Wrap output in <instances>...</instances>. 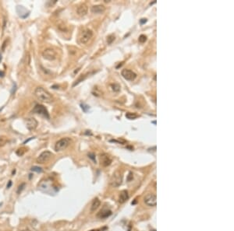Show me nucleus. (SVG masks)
Returning <instances> with one entry per match:
<instances>
[{
    "label": "nucleus",
    "mask_w": 234,
    "mask_h": 231,
    "mask_svg": "<svg viewBox=\"0 0 234 231\" xmlns=\"http://www.w3.org/2000/svg\"><path fill=\"white\" fill-rule=\"evenodd\" d=\"M34 95L39 100L45 103H51L54 100L51 93L41 86H38L35 89Z\"/></svg>",
    "instance_id": "1"
},
{
    "label": "nucleus",
    "mask_w": 234,
    "mask_h": 231,
    "mask_svg": "<svg viewBox=\"0 0 234 231\" xmlns=\"http://www.w3.org/2000/svg\"><path fill=\"white\" fill-rule=\"evenodd\" d=\"M38 189L45 193H52V190L55 189V186L53 185L51 180L46 179L40 182L38 185Z\"/></svg>",
    "instance_id": "2"
},
{
    "label": "nucleus",
    "mask_w": 234,
    "mask_h": 231,
    "mask_svg": "<svg viewBox=\"0 0 234 231\" xmlns=\"http://www.w3.org/2000/svg\"><path fill=\"white\" fill-rule=\"evenodd\" d=\"M71 142V140L69 138H63L57 141L55 145V150L56 152H61L66 149Z\"/></svg>",
    "instance_id": "3"
},
{
    "label": "nucleus",
    "mask_w": 234,
    "mask_h": 231,
    "mask_svg": "<svg viewBox=\"0 0 234 231\" xmlns=\"http://www.w3.org/2000/svg\"><path fill=\"white\" fill-rule=\"evenodd\" d=\"M32 112L34 113V114H40V115H41V116H43V117H45L47 119L50 118L49 113H48V110H47L45 108V107L44 105H42V104H36L35 107L33 108Z\"/></svg>",
    "instance_id": "4"
},
{
    "label": "nucleus",
    "mask_w": 234,
    "mask_h": 231,
    "mask_svg": "<svg viewBox=\"0 0 234 231\" xmlns=\"http://www.w3.org/2000/svg\"><path fill=\"white\" fill-rule=\"evenodd\" d=\"M144 201L148 206H155L157 205V196L152 193L147 194L145 197L144 198Z\"/></svg>",
    "instance_id": "5"
},
{
    "label": "nucleus",
    "mask_w": 234,
    "mask_h": 231,
    "mask_svg": "<svg viewBox=\"0 0 234 231\" xmlns=\"http://www.w3.org/2000/svg\"><path fill=\"white\" fill-rule=\"evenodd\" d=\"M122 180H123V177H122L121 173L120 171H116V173H114L113 176L112 177L110 184L113 187H117L122 184Z\"/></svg>",
    "instance_id": "6"
},
{
    "label": "nucleus",
    "mask_w": 234,
    "mask_h": 231,
    "mask_svg": "<svg viewBox=\"0 0 234 231\" xmlns=\"http://www.w3.org/2000/svg\"><path fill=\"white\" fill-rule=\"evenodd\" d=\"M52 153L50 152V151H44V152H42L37 158V162L41 164H45L52 158Z\"/></svg>",
    "instance_id": "7"
},
{
    "label": "nucleus",
    "mask_w": 234,
    "mask_h": 231,
    "mask_svg": "<svg viewBox=\"0 0 234 231\" xmlns=\"http://www.w3.org/2000/svg\"><path fill=\"white\" fill-rule=\"evenodd\" d=\"M92 36H93L92 30H89V29H87V30H85L82 32V34L80 37V42L83 45L87 44L90 40L91 39Z\"/></svg>",
    "instance_id": "8"
},
{
    "label": "nucleus",
    "mask_w": 234,
    "mask_h": 231,
    "mask_svg": "<svg viewBox=\"0 0 234 231\" xmlns=\"http://www.w3.org/2000/svg\"><path fill=\"white\" fill-rule=\"evenodd\" d=\"M42 56L47 60L53 61L56 59V52L52 48H46L43 51Z\"/></svg>",
    "instance_id": "9"
},
{
    "label": "nucleus",
    "mask_w": 234,
    "mask_h": 231,
    "mask_svg": "<svg viewBox=\"0 0 234 231\" xmlns=\"http://www.w3.org/2000/svg\"><path fill=\"white\" fill-rule=\"evenodd\" d=\"M25 122H26V127L29 131H34V130L37 128L38 125V121L34 118H27Z\"/></svg>",
    "instance_id": "10"
},
{
    "label": "nucleus",
    "mask_w": 234,
    "mask_h": 231,
    "mask_svg": "<svg viewBox=\"0 0 234 231\" xmlns=\"http://www.w3.org/2000/svg\"><path fill=\"white\" fill-rule=\"evenodd\" d=\"M16 10L18 16H19L20 18H22V19H26V18L28 17L30 15L29 10H27L25 7H24L22 6H17L16 8Z\"/></svg>",
    "instance_id": "11"
},
{
    "label": "nucleus",
    "mask_w": 234,
    "mask_h": 231,
    "mask_svg": "<svg viewBox=\"0 0 234 231\" xmlns=\"http://www.w3.org/2000/svg\"><path fill=\"white\" fill-rule=\"evenodd\" d=\"M121 74L124 79H126L127 80H129V81L134 80V79H135V78L137 77V74L134 73V72H133L129 69H123V71H122Z\"/></svg>",
    "instance_id": "12"
},
{
    "label": "nucleus",
    "mask_w": 234,
    "mask_h": 231,
    "mask_svg": "<svg viewBox=\"0 0 234 231\" xmlns=\"http://www.w3.org/2000/svg\"><path fill=\"white\" fill-rule=\"evenodd\" d=\"M100 160H101V164H102L104 167H108V166H109L112 163L111 158L109 157V155L106 153H103L101 155Z\"/></svg>",
    "instance_id": "13"
},
{
    "label": "nucleus",
    "mask_w": 234,
    "mask_h": 231,
    "mask_svg": "<svg viewBox=\"0 0 234 231\" xmlns=\"http://www.w3.org/2000/svg\"><path fill=\"white\" fill-rule=\"evenodd\" d=\"M88 8L87 5H86V4H81V5H80L77 7V14L79 16H84L86 14L88 13Z\"/></svg>",
    "instance_id": "14"
},
{
    "label": "nucleus",
    "mask_w": 234,
    "mask_h": 231,
    "mask_svg": "<svg viewBox=\"0 0 234 231\" xmlns=\"http://www.w3.org/2000/svg\"><path fill=\"white\" fill-rule=\"evenodd\" d=\"M112 215V211L109 209H102L98 213V217L100 219H106Z\"/></svg>",
    "instance_id": "15"
},
{
    "label": "nucleus",
    "mask_w": 234,
    "mask_h": 231,
    "mask_svg": "<svg viewBox=\"0 0 234 231\" xmlns=\"http://www.w3.org/2000/svg\"><path fill=\"white\" fill-rule=\"evenodd\" d=\"M105 6L102 5H97V6H94L91 8V12L95 14H100L105 12Z\"/></svg>",
    "instance_id": "16"
},
{
    "label": "nucleus",
    "mask_w": 234,
    "mask_h": 231,
    "mask_svg": "<svg viewBox=\"0 0 234 231\" xmlns=\"http://www.w3.org/2000/svg\"><path fill=\"white\" fill-rule=\"evenodd\" d=\"M129 198V194L126 190L122 191L120 194V198H119V202L120 203H124L126 201H127Z\"/></svg>",
    "instance_id": "17"
},
{
    "label": "nucleus",
    "mask_w": 234,
    "mask_h": 231,
    "mask_svg": "<svg viewBox=\"0 0 234 231\" xmlns=\"http://www.w3.org/2000/svg\"><path fill=\"white\" fill-rule=\"evenodd\" d=\"M100 204H101L100 200L98 199V198H95V199L93 200L92 203H91V212L95 211L96 209L100 206Z\"/></svg>",
    "instance_id": "18"
},
{
    "label": "nucleus",
    "mask_w": 234,
    "mask_h": 231,
    "mask_svg": "<svg viewBox=\"0 0 234 231\" xmlns=\"http://www.w3.org/2000/svg\"><path fill=\"white\" fill-rule=\"evenodd\" d=\"M25 187H26V184H25V183H21L20 185H19V187H18L16 193L17 194H20L21 192H22V191L25 188Z\"/></svg>",
    "instance_id": "19"
},
{
    "label": "nucleus",
    "mask_w": 234,
    "mask_h": 231,
    "mask_svg": "<svg viewBox=\"0 0 234 231\" xmlns=\"http://www.w3.org/2000/svg\"><path fill=\"white\" fill-rule=\"evenodd\" d=\"M126 117H127L128 119L133 120V119H135V118H137V114H136L134 113H127V114H126Z\"/></svg>",
    "instance_id": "20"
},
{
    "label": "nucleus",
    "mask_w": 234,
    "mask_h": 231,
    "mask_svg": "<svg viewBox=\"0 0 234 231\" xmlns=\"http://www.w3.org/2000/svg\"><path fill=\"white\" fill-rule=\"evenodd\" d=\"M115 40V36L113 35V34H111L109 36H108V37H107V42H108V44L110 45L113 43V41Z\"/></svg>",
    "instance_id": "21"
},
{
    "label": "nucleus",
    "mask_w": 234,
    "mask_h": 231,
    "mask_svg": "<svg viewBox=\"0 0 234 231\" xmlns=\"http://www.w3.org/2000/svg\"><path fill=\"white\" fill-rule=\"evenodd\" d=\"M31 171H34V172H37V173H41V172H42V168L34 166V167H33L31 168Z\"/></svg>",
    "instance_id": "22"
},
{
    "label": "nucleus",
    "mask_w": 234,
    "mask_h": 231,
    "mask_svg": "<svg viewBox=\"0 0 234 231\" xmlns=\"http://www.w3.org/2000/svg\"><path fill=\"white\" fill-rule=\"evenodd\" d=\"M146 40H147V37H146L145 35H144V34L140 35V37H139V41H140V43H144V42H145V41H146Z\"/></svg>",
    "instance_id": "23"
},
{
    "label": "nucleus",
    "mask_w": 234,
    "mask_h": 231,
    "mask_svg": "<svg viewBox=\"0 0 234 231\" xmlns=\"http://www.w3.org/2000/svg\"><path fill=\"white\" fill-rule=\"evenodd\" d=\"M81 108H82V110L84 111V112H87L88 110L90 109V107L88 106V105H86L85 104H81Z\"/></svg>",
    "instance_id": "24"
},
{
    "label": "nucleus",
    "mask_w": 234,
    "mask_h": 231,
    "mask_svg": "<svg viewBox=\"0 0 234 231\" xmlns=\"http://www.w3.org/2000/svg\"><path fill=\"white\" fill-rule=\"evenodd\" d=\"M112 87H113V89L114 90V91H120V86H119L118 84H113L112 85Z\"/></svg>",
    "instance_id": "25"
},
{
    "label": "nucleus",
    "mask_w": 234,
    "mask_h": 231,
    "mask_svg": "<svg viewBox=\"0 0 234 231\" xmlns=\"http://www.w3.org/2000/svg\"><path fill=\"white\" fill-rule=\"evenodd\" d=\"M88 157L90 158V159H91V160L94 161V162H95V163H96V160H95V154H94L93 153H88Z\"/></svg>",
    "instance_id": "26"
},
{
    "label": "nucleus",
    "mask_w": 234,
    "mask_h": 231,
    "mask_svg": "<svg viewBox=\"0 0 234 231\" xmlns=\"http://www.w3.org/2000/svg\"><path fill=\"white\" fill-rule=\"evenodd\" d=\"M22 150H23L22 149H18V150L16 151V154L18 155V156H22V155L24 153V151H22Z\"/></svg>",
    "instance_id": "27"
},
{
    "label": "nucleus",
    "mask_w": 234,
    "mask_h": 231,
    "mask_svg": "<svg viewBox=\"0 0 234 231\" xmlns=\"http://www.w3.org/2000/svg\"><path fill=\"white\" fill-rule=\"evenodd\" d=\"M13 89H12V94H13L14 93H15L16 91V84L15 83V82H13Z\"/></svg>",
    "instance_id": "28"
},
{
    "label": "nucleus",
    "mask_w": 234,
    "mask_h": 231,
    "mask_svg": "<svg viewBox=\"0 0 234 231\" xmlns=\"http://www.w3.org/2000/svg\"><path fill=\"white\" fill-rule=\"evenodd\" d=\"M6 42H7V41H5L4 42H3V44H2V48H1V50H2V52L4 51V50H5V48H6Z\"/></svg>",
    "instance_id": "29"
},
{
    "label": "nucleus",
    "mask_w": 234,
    "mask_h": 231,
    "mask_svg": "<svg viewBox=\"0 0 234 231\" xmlns=\"http://www.w3.org/2000/svg\"><path fill=\"white\" fill-rule=\"evenodd\" d=\"M12 186V180H9L8 183H7V185H6V187L7 188H10Z\"/></svg>",
    "instance_id": "30"
},
{
    "label": "nucleus",
    "mask_w": 234,
    "mask_h": 231,
    "mask_svg": "<svg viewBox=\"0 0 234 231\" xmlns=\"http://www.w3.org/2000/svg\"><path fill=\"white\" fill-rule=\"evenodd\" d=\"M132 179H133V174L130 172V173H129V175H128L127 180H128V181H129V180H131Z\"/></svg>",
    "instance_id": "31"
},
{
    "label": "nucleus",
    "mask_w": 234,
    "mask_h": 231,
    "mask_svg": "<svg viewBox=\"0 0 234 231\" xmlns=\"http://www.w3.org/2000/svg\"><path fill=\"white\" fill-rule=\"evenodd\" d=\"M147 22V19H141L140 20V23H145Z\"/></svg>",
    "instance_id": "32"
},
{
    "label": "nucleus",
    "mask_w": 234,
    "mask_h": 231,
    "mask_svg": "<svg viewBox=\"0 0 234 231\" xmlns=\"http://www.w3.org/2000/svg\"><path fill=\"white\" fill-rule=\"evenodd\" d=\"M4 75H5V73H4V72L0 71V77H3V76H4Z\"/></svg>",
    "instance_id": "33"
},
{
    "label": "nucleus",
    "mask_w": 234,
    "mask_h": 231,
    "mask_svg": "<svg viewBox=\"0 0 234 231\" xmlns=\"http://www.w3.org/2000/svg\"><path fill=\"white\" fill-rule=\"evenodd\" d=\"M15 173H16V171H15V170H14V171H13V174H15Z\"/></svg>",
    "instance_id": "34"
},
{
    "label": "nucleus",
    "mask_w": 234,
    "mask_h": 231,
    "mask_svg": "<svg viewBox=\"0 0 234 231\" xmlns=\"http://www.w3.org/2000/svg\"><path fill=\"white\" fill-rule=\"evenodd\" d=\"M152 231H156L155 230H152Z\"/></svg>",
    "instance_id": "35"
},
{
    "label": "nucleus",
    "mask_w": 234,
    "mask_h": 231,
    "mask_svg": "<svg viewBox=\"0 0 234 231\" xmlns=\"http://www.w3.org/2000/svg\"><path fill=\"white\" fill-rule=\"evenodd\" d=\"M91 231H95V230H91Z\"/></svg>",
    "instance_id": "36"
}]
</instances>
